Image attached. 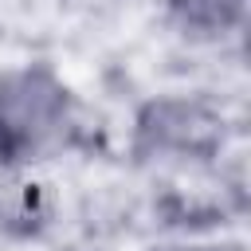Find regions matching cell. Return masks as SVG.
Masks as SVG:
<instances>
[{"instance_id": "cell-1", "label": "cell", "mask_w": 251, "mask_h": 251, "mask_svg": "<svg viewBox=\"0 0 251 251\" xmlns=\"http://www.w3.org/2000/svg\"><path fill=\"white\" fill-rule=\"evenodd\" d=\"M82 137L86 102L55 63L0 67V169H55Z\"/></svg>"}, {"instance_id": "cell-2", "label": "cell", "mask_w": 251, "mask_h": 251, "mask_svg": "<svg viewBox=\"0 0 251 251\" xmlns=\"http://www.w3.org/2000/svg\"><path fill=\"white\" fill-rule=\"evenodd\" d=\"M224 110L196 90L149 94L129 122V153L153 176H188L227 157Z\"/></svg>"}, {"instance_id": "cell-3", "label": "cell", "mask_w": 251, "mask_h": 251, "mask_svg": "<svg viewBox=\"0 0 251 251\" xmlns=\"http://www.w3.org/2000/svg\"><path fill=\"white\" fill-rule=\"evenodd\" d=\"M251 0H161V27L180 51L227 55L243 47Z\"/></svg>"}, {"instance_id": "cell-4", "label": "cell", "mask_w": 251, "mask_h": 251, "mask_svg": "<svg viewBox=\"0 0 251 251\" xmlns=\"http://www.w3.org/2000/svg\"><path fill=\"white\" fill-rule=\"evenodd\" d=\"M63 192L55 169H0V239L35 243L55 231Z\"/></svg>"}, {"instance_id": "cell-5", "label": "cell", "mask_w": 251, "mask_h": 251, "mask_svg": "<svg viewBox=\"0 0 251 251\" xmlns=\"http://www.w3.org/2000/svg\"><path fill=\"white\" fill-rule=\"evenodd\" d=\"M149 251H243V247L227 235H216V231H176V235L153 243Z\"/></svg>"}, {"instance_id": "cell-6", "label": "cell", "mask_w": 251, "mask_h": 251, "mask_svg": "<svg viewBox=\"0 0 251 251\" xmlns=\"http://www.w3.org/2000/svg\"><path fill=\"white\" fill-rule=\"evenodd\" d=\"M59 20L71 24H90V20H110L114 12H122L126 0H51Z\"/></svg>"}]
</instances>
